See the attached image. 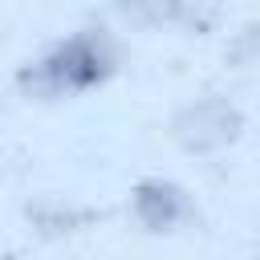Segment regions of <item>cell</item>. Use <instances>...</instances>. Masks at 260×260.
I'll use <instances>...</instances> for the list:
<instances>
[{
    "mask_svg": "<svg viewBox=\"0 0 260 260\" xmlns=\"http://www.w3.org/2000/svg\"><path fill=\"white\" fill-rule=\"evenodd\" d=\"M28 219H32L45 236H57V232H73V228L89 223V219H93V211L61 207V203H37V207H28Z\"/></svg>",
    "mask_w": 260,
    "mask_h": 260,
    "instance_id": "5",
    "label": "cell"
},
{
    "mask_svg": "<svg viewBox=\"0 0 260 260\" xmlns=\"http://www.w3.org/2000/svg\"><path fill=\"white\" fill-rule=\"evenodd\" d=\"M114 69H118L114 41L102 28H77L73 37L57 41L37 61L20 65L16 85L28 98L53 102V98H73V93H89V89L106 85L114 77Z\"/></svg>",
    "mask_w": 260,
    "mask_h": 260,
    "instance_id": "1",
    "label": "cell"
},
{
    "mask_svg": "<svg viewBox=\"0 0 260 260\" xmlns=\"http://www.w3.org/2000/svg\"><path fill=\"white\" fill-rule=\"evenodd\" d=\"M110 8L134 28H171L191 16V0H110Z\"/></svg>",
    "mask_w": 260,
    "mask_h": 260,
    "instance_id": "4",
    "label": "cell"
},
{
    "mask_svg": "<svg viewBox=\"0 0 260 260\" xmlns=\"http://www.w3.org/2000/svg\"><path fill=\"white\" fill-rule=\"evenodd\" d=\"M244 130V114L236 102L219 98V93H207V98H195L187 106L175 110L171 118V138L187 150V154H215L223 146H232Z\"/></svg>",
    "mask_w": 260,
    "mask_h": 260,
    "instance_id": "2",
    "label": "cell"
},
{
    "mask_svg": "<svg viewBox=\"0 0 260 260\" xmlns=\"http://www.w3.org/2000/svg\"><path fill=\"white\" fill-rule=\"evenodd\" d=\"M130 207H134V219L154 236H167V232L195 219V203H191L187 187H179L175 179H158V175L134 183Z\"/></svg>",
    "mask_w": 260,
    "mask_h": 260,
    "instance_id": "3",
    "label": "cell"
}]
</instances>
